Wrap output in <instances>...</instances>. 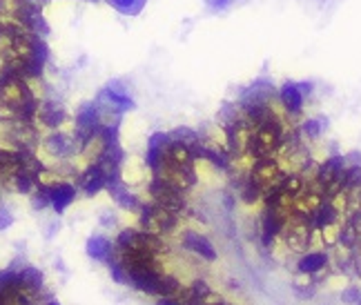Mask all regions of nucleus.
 <instances>
[{
  "label": "nucleus",
  "mask_w": 361,
  "mask_h": 305,
  "mask_svg": "<svg viewBox=\"0 0 361 305\" xmlns=\"http://www.w3.org/2000/svg\"><path fill=\"white\" fill-rule=\"evenodd\" d=\"M103 130L101 123V109L94 103H85L76 114V141L78 147L85 149L90 143H94V138H99Z\"/></svg>",
  "instance_id": "f257e3e1"
},
{
  "label": "nucleus",
  "mask_w": 361,
  "mask_h": 305,
  "mask_svg": "<svg viewBox=\"0 0 361 305\" xmlns=\"http://www.w3.org/2000/svg\"><path fill=\"white\" fill-rule=\"evenodd\" d=\"M105 185H109V178L107 174L103 172V168L99 163L92 165V168H87L85 172H82L80 176V189L87 194V197H94V194H99Z\"/></svg>",
  "instance_id": "f03ea898"
},
{
  "label": "nucleus",
  "mask_w": 361,
  "mask_h": 305,
  "mask_svg": "<svg viewBox=\"0 0 361 305\" xmlns=\"http://www.w3.org/2000/svg\"><path fill=\"white\" fill-rule=\"evenodd\" d=\"M23 290L25 285L20 272H16L13 268H9L7 272H0V303L11 301V297H20Z\"/></svg>",
  "instance_id": "7ed1b4c3"
},
{
  "label": "nucleus",
  "mask_w": 361,
  "mask_h": 305,
  "mask_svg": "<svg viewBox=\"0 0 361 305\" xmlns=\"http://www.w3.org/2000/svg\"><path fill=\"white\" fill-rule=\"evenodd\" d=\"M38 118L40 123L45 125V127H59V125L65 123L67 118V112H65V107L59 103V101H43L38 105Z\"/></svg>",
  "instance_id": "20e7f679"
},
{
  "label": "nucleus",
  "mask_w": 361,
  "mask_h": 305,
  "mask_svg": "<svg viewBox=\"0 0 361 305\" xmlns=\"http://www.w3.org/2000/svg\"><path fill=\"white\" fill-rule=\"evenodd\" d=\"M49 187V199H51V207L59 214H63L69 205L76 201V187L69 183H56V185H47Z\"/></svg>",
  "instance_id": "39448f33"
},
{
  "label": "nucleus",
  "mask_w": 361,
  "mask_h": 305,
  "mask_svg": "<svg viewBox=\"0 0 361 305\" xmlns=\"http://www.w3.org/2000/svg\"><path fill=\"white\" fill-rule=\"evenodd\" d=\"M45 147L51 156H72L78 147V141L72 136H67V134H49L47 136V141H45Z\"/></svg>",
  "instance_id": "423d86ee"
},
{
  "label": "nucleus",
  "mask_w": 361,
  "mask_h": 305,
  "mask_svg": "<svg viewBox=\"0 0 361 305\" xmlns=\"http://www.w3.org/2000/svg\"><path fill=\"white\" fill-rule=\"evenodd\" d=\"M87 256H92L94 261H109L112 259V243L103 237H92L87 241Z\"/></svg>",
  "instance_id": "0eeeda50"
},
{
  "label": "nucleus",
  "mask_w": 361,
  "mask_h": 305,
  "mask_svg": "<svg viewBox=\"0 0 361 305\" xmlns=\"http://www.w3.org/2000/svg\"><path fill=\"white\" fill-rule=\"evenodd\" d=\"M107 3L123 16H138L145 9L147 0H107Z\"/></svg>",
  "instance_id": "6e6552de"
},
{
  "label": "nucleus",
  "mask_w": 361,
  "mask_h": 305,
  "mask_svg": "<svg viewBox=\"0 0 361 305\" xmlns=\"http://www.w3.org/2000/svg\"><path fill=\"white\" fill-rule=\"evenodd\" d=\"M20 276H23V285L27 292H38L40 287H43V272L32 268V266H25L20 270Z\"/></svg>",
  "instance_id": "1a4fd4ad"
},
{
  "label": "nucleus",
  "mask_w": 361,
  "mask_h": 305,
  "mask_svg": "<svg viewBox=\"0 0 361 305\" xmlns=\"http://www.w3.org/2000/svg\"><path fill=\"white\" fill-rule=\"evenodd\" d=\"M36 183H38V178H34L32 174L20 172V170L13 172V187H16V192L30 194L32 189H36Z\"/></svg>",
  "instance_id": "9d476101"
},
{
  "label": "nucleus",
  "mask_w": 361,
  "mask_h": 305,
  "mask_svg": "<svg viewBox=\"0 0 361 305\" xmlns=\"http://www.w3.org/2000/svg\"><path fill=\"white\" fill-rule=\"evenodd\" d=\"M18 163H20L18 149H16V151H5V149H0V174L16 172V170H18Z\"/></svg>",
  "instance_id": "9b49d317"
},
{
  "label": "nucleus",
  "mask_w": 361,
  "mask_h": 305,
  "mask_svg": "<svg viewBox=\"0 0 361 305\" xmlns=\"http://www.w3.org/2000/svg\"><path fill=\"white\" fill-rule=\"evenodd\" d=\"M36 189H38V192L34 194L32 203H34L36 210H45L47 205H51V199H49V187H47V185H40V187H36Z\"/></svg>",
  "instance_id": "f8f14e48"
},
{
  "label": "nucleus",
  "mask_w": 361,
  "mask_h": 305,
  "mask_svg": "<svg viewBox=\"0 0 361 305\" xmlns=\"http://www.w3.org/2000/svg\"><path fill=\"white\" fill-rule=\"evenodd\" d=\"M11 223H13V214L5 210V207H0V230H7Z\"/></svg>",
  "instance_id": "ddd939ff"
},
{
  "label": "nucleus",
  "mask_w": 361,
  "mask_h": 305,
  "mask_svg": "<svg viewBox=\"0 0 361 305\" xmlns=\"http://www.w3.org/2000/svg\"><path fill=\"white\" fill-rule=\"evenodd\" d=\"M3 38H5V25L0 23V40H3Z\"/></svg>",
  "instance_id": "4468645a"
},
{
  "label": "nucleus",
  "mask_w": 361,
  "mask_h": 305,
  "mask_svg": "<svg viewBox=\"0 0 361 305\" xmlns=\"http://www.w3.org/2000/svg\"><path fill=\"white\" fill-rule=\"evenodd\" d=\"M5 11V0H0V13Z\"/></svg>",
  "instance_id": "2eb2a0df"
}]
</instances>
